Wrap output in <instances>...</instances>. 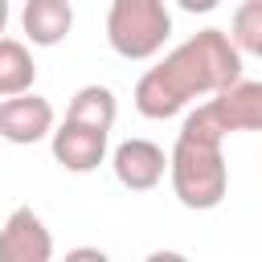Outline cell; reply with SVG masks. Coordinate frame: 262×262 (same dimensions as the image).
I'll return each mask as SVG.
<instances>
[{
  "instance_id": "11",
  "label": "cell",
  "mask_w": 262,
  "mask_h": 262,
  "mask_svg": "<svg viewBox=\"0 0 262 262\" xmlns=\"http://www.w3.org/2000/svg\"><path fill=\"white\" fill-rule=\"evenodd\" d=\"M115 115H119L115 90H111V86H98V82L82 86V90L70 98V111H66V119H78V123H90V127H102V131L115 127Z\"/></svg>"
},
{
  "instance_id": "6",
  "label": "cell",
  "mask_w": 262,
  "mask_h": 262,
  "mask_svg": "<svg viewBox=\"0 0 262 262\" xmlns=\"http://www.w3.org/2000/svg\"><path fill=\"white\" fill-rule=\"evenodd\" d=\"M106 139H111V131H102V127L61 119V127H53V135H49V147L66 172H94L106 160Z\"/></svg>"
},
{
  "instance_id": "12",
  "label": "cell",
  "mask_w": 262,
  "mask_h": 262,
  "mask_svg": "<svg viewBox=\"0 0 262 262\" xmlns=\"http://www.w3.org/2000/svg\"><path fill=\"white\" fill-rule=\"evenodd\" d=\"M229 37L242 53H254L262 57V0H246L233 8V20H229Z\"/></svg>"
},
{
  "instance_id": "15",
  "label": "cell",
  "mask_w": 262,
  "mask_h": 262,
  "mask_svg": "<svg viewBox=\"0 0 262 262\" xmlns=\"http://www.w3.org/2000/svg\"><path fill=\"white\" fill-rule=\"evenodd\" d=\"M4 29H8V0H0V37H4Z\"/></svg>"
},
{
  "instance_id": "4",
  "label": "cell",
  "mask_w": 262,
  "mask_h": 262,
  "mask_svg": "<svg viewBox=\"0 0 262 262\" xmlns=\"http://www.w3.org/2000/svg\"><path fill=\"white\" fill-rule=\"evenodd\" d=\"M188 127L213 131V135H233V131H262V82L237 78L225 90L209 94L196 111L184 115Z\"/></svg>"
},
{
  "instance_id": "1",
  "label": "cell",
  "mask_w": 262,
  "mask_h": 262,
  "mask_svg": "<svg viewBox=\"0 0 262 262\" xmlns=\"http://www.w3.org/2000/svg\"><path fill=\"white\" fill-rule=\"evenodd\" d=\"M237 78L242 49L233 37L225 29H201L135 82V111L143 119H172L192 98H209Z\"/></svg>"
},
{
  "instance_id": "3",
  "label": "cell",
  "mask_w": 262,
  "mask_h": 262,
  "mask_svg": "<svg viewBox=\"0 0 262 262\" xmlns=\"http://www.w3.org/2000/svg\"><path fill=\"white\" fill-rule=\"evenodd\" d=\"M172 37V12L164 0H111L106 41L127 61H147Z\"/></svg>"
},
{
  "instance_id": "13",
  "label": "cell",
  "mask_w": 262,
  "mask_h": 262,
  "mask_svg": "<svg viewBox=\"0 0 262 262\" xmlns=\"http://www.w3.org/2000/svg\"><path fill=\"white\" fill-rule=\"evenodd\" d=\"M176 4H180L184 12H213L221 0H176Z\"/></svg>"
},
{
  "instance_id": "9",
  "label": "cell",
  "mask_w": 262,
  "mask_h": 262,
  "mask_svg": "<svg viewBox=\"0 0 262 262\" xmlns=\"http://www.w3.org/2000/svg\"><path fill=\"white\" fill-rule=\"evenodd\" d=\"M20 29L33 45L49 49V45H61L74 29V8L70 0H25L20 8Z\"/></svg>"
},
{
  "instance_id": "10",
  "label": "cell",
  "mask_w": 262,
  "mask_h": 262,
  "mask_svg": "<svg viewBox=\"0 0 262 262\" xmlns=\"http://www.w3.org/2000/svg\"><path fill=\"white\" fill-rule=\"evenodd\" d=\"M33 82H37V61L29 45L16 37H0V98L25 94L33 90Z\"/></svg>"
},
{
  "instance_id": "7",
  "label": "cell",
  "mask_w": 262,
  "mask_h": 262,
  "mask_svg": "<svg viewBox=\"0 0 262 262\" xmlns=\"http://www.w3.org/2000/svg\"><path fill=\"white\" fill-rule=\"evenodd\" d=\"M111 168L115 180L131 192H151L164 176H168V151L151 139H123L111 151Z\"/></svg>"
},
{
  "instance_id": "5",
  "label": "cell",
  "mask_w": 262,
  "mask_h": 262,
  "mask_svg": "<svg viewBox=\"0 0 262 262\" xmlns=\"http://www.w3.org/2000/svg\"><path fill=\"white\" fill-rule=\"evenodd\" d=\"M49 135H53V106H49V98H41L33 90L0 98V139H8L16 147H29V143H41Z\"/></svg>"
},
{
  "instance_id": "14",
  "label": "cell",
  "mask_w": 262,
  "mask_h": 262,
  "mask_svg": "<svg viewBox=\"0 0 262 262\" xmlns=\"http://www.w3.org/2000/svg\"><path fill=\"white\" fill-rule=\"evenodd\" d=\"M70 258H98V262H102V258H106V254H102V250H94V246H90V250H70Z\"/></svg>"
},
{
  "instance_id": "8",
  "label": "cell",
  "mask_w": 262,
  "mask_h": 262,
  "mask_svg": "<svg viewBox=\"0 0 262 262\" xmlns=\"http://www.w3.org/2000/svg\"><path fill=\"white\" fill-rule=\"evenodd\" d=\"M49 258H53V237L45 221L29 205H16L0 225V262H49Z\"/></svg>"
},
{
  "instance_id": "2",
  "label": "cell",
  "mask_w": 262,
  "mask_h": 262,
  "mask_svg": "<svg viewBox=\"0 0 262 262\" xmlns=\"http://www.w3.org/2000/svg\"><path fill=\"white\" fill-rule=\"evenodd\" d=\"M168 180L184 209L209 213L229 192V168L221 156V135L180 123V135L168 151Z\"/></svg>"
}]
</instances>
